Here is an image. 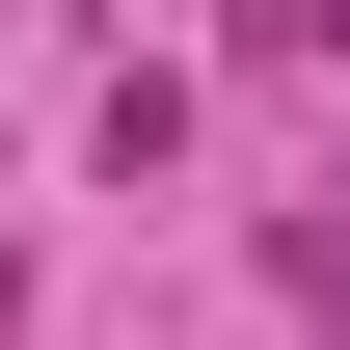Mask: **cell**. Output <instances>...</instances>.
<instances>
[{
  "mask_svg": "<svg viewBox=\"0 0 350 350\" xmlns=\"http://www.w3.org/2000/svg\"><path fill=\"white\" fill-rule=\"evenodd\" d=\"M216 27H243V54H350V0H216Z\"/></svg>",
  "mask_w": 350,
  "mask_h": 350,
  "instance_id": "obj_2",
  "label": "cell"
},
{
  "mask_svg": "<svg viewBox=\"0 0 350 350\" xmlns=\"http://www.w3.org/2000/svg\"><path fill=\"white\" fill-rule=\"evenodd\" d=\"M269 269H297V297L350 323V189H323V216H269Z\"/></svg>",
  "mask_w": 350,
  "mask_h": 350,
  "instance_id": "obj_1",
  "label": "cell"
}]
</instances>
